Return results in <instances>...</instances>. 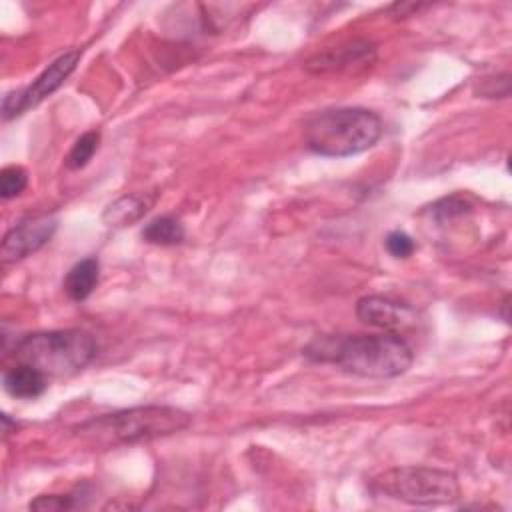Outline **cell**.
<instances>
[{
	"instance_id": "6da1fadb",
	"label": "cell",
	"mask_w": 512,
	"mask_h": 512,
	"mask_svg": "<svg viewBox=\"0 0 512 512\" xmlns=\"http://www.w3.org/2000/svg\"><path fill=\"white\" fill-rule=\"evenodd\" d=\"M302 356L316 364H330L360 378H398L414 362L412 346L394 332L378 334H318Z\"/></svg>"
},
{
	"instance_id": "7a4b0ae2",
	"label": "cell",
	"mask_w": 512,
	"mask_h": 512,
	"mask_svg": "<svg viewBox=\"0 0 512 512\" xmlns=\"http://www.w3.org/2000/svg\"><path fill=\"white\" fill-rule=\"evenodd\" d=\"M190 424L192 416L182 408L146 404L100 414L78 424L74 432L90 446L116 448L166 438L186 430Z\"/></svg>"
},
{
	"instance_id": "3957f363",
	"label": "cell",
	"mask_w": 512,
	"mask_h": 512,
	"mask_svg": "<svg viewBox=\"0 0 512 512\" xmlns=\"http://www.w3.org/2000/svg\"><path fill=\"white\" fill-rule=\"evenodd\" d=\"M384 132L382 118L362 106L324 108L306 118L304 146L318 156L344 158L372 148Z\"/></svg>"
},
{
	"instance_id": "277c9868",
	"label": "cell",
	"mask_w": 512,
	"mask_h": 512,
	"mask_svg": "<svg viewBox=\"0 0 512 512\" xmlns=\"http://www.w3.org/2000/svg\"><path fill=\"white\" fill-rule=\"evenodd\" d=\"M98 352L94 336L80 328L26 334L16 342L18 362L38 368L48 380L82 372Z\"/></svg>"
},
{
	"instance_id": "5b68a950",
	"label": "cell",
	"mask_w": 512,
	"mask_h": 512,
	"mask_svg": "<svg viewBox=\"0 0 512 512\" xmlns=\"http://www.w3.org/2000/svg\"><path fill=\"white\" fill-rule=\"evenodd\" d=\"M376 496L412 506H444L460 498L456 474L428 466H396L380 472L368 484Z\"/></svg>"
},
{
	"instance_id": "8992f818",
	"label": "cell",
	"mask_w": 512,
	"mask_h": 512,
	"mask_svg": "<svg viewBox=\"0 0 512 512\" xmlns=\"http://www.w3.org/2000/svg\"><path fill=\"white\" fill-rule=\"evenodd\" d=\"M78 62L80 50H68L52 60L28 86L6 92L2 98V118L12 120L44 102L68 80V76L76 70Z\"/></svg>"
},
{
	"instance_id": "52a82bcc",
	"label": "cell",
	"mask_w": 512,
	"mask_h": 512,
	"mask_svg": "<svg viewBox=\"0 0 512 512\" xmlns=\"http://www.w3.org/2000/svg\"><path fill=\"white\" fill-rule=\"evenodd\" d=\"M56 228H58V218L48 212L22 218L2 238V244H0L2 262L12 264L38 252L44 244L50 242Z\"/></svg>"
},
{
	"instance_id": "ba28073f",
	"label": "cell",
	"mask_w": 512,
	"mask_h": 512,
	"mask_svg": "<svg viewBox=\"0 0 512 512\" xmlns=\"http://www.w3.org/2000/svg\"><path fill=\"white\" fill-rule=\"evenodd\" d=\"M376 62V44L370 40H350L340 46L316 52L304 62L310 74H342L364 72Z\"/></svg>"
},
{
	"instance_id": "9c48e42d",
	"label": "cell",
	"mask_w": 512,
	"mask_h": 512,
	"mask_svg": "<svg viewBox=\"0 0 512 512\" xmlns=\"http://www.w3.org/2000/svg\"><path fill=\"white\" fill-rule=\"evenodd\" d=\"M356 318L366 326L398 334L400 330L414 326L418 314L408 302L396 300L392 296L368 294L356 302Z\"/></svg>"
},
{
	"instance_id": "30bf717a",
	"label": "cell",
	"mask_w": 512,
	"mask_h": 512,
	"mask_svg": "<svg viewBox=\"0 0 512 512\" xmlns=\"http://www.w3.org/2000/svg\"><path fill=\"white\" fill-rule=\"evenodd\" d=\"M154 200H156V194H148V192L122 194L104 208L102 222L110 228L132 226L134 222H138L148 214V210L154 206Z\"/></svg>"
},
{
	"instance_id": "8fae6325",
	"label": "cell",
	"mask_w": 512,
	"mask_h": 512,
	"mask_svg": "<svg viewBox=\"0 0 512 512\" xmlns=\"http://www.w3.org/2000/svg\"><path fill=\"white\" fill-rule=\"evenodd\" d=\"M4 390L20 400H34L42 396L48 388V378L34 366L26 362H16L4 372Z\"/></svg>"
},
{
	"instance_id": "7c38bea8",
	"label": "cell",
	"mask_w": 512,
	"mask_h": 512,
	"mask_svg": "<svg viewBox=\"0 0 512 512\" xmlns=\"http://www.w3.org/2000/svg\"><path fill=\"white\" fill-rule=\"evenodd\" d=\"M100 280V262L94 256L78 260L64 276L62 290L72 302L86 300Z\"/></svg>"
},
{
	"instance_id": "4fadbf2b",
	"label": "cell",
	"mask_w": 512,
	"mask_h": 512,
	"mask_svg": "<svg viewBox=\"0 0 512 512\" xmlns=\"http://www.w3.org/2000/svg\"><path fill=\"white\" fill-rule=\"evenodd\" d=\"M186 238V228L180 222V218L162 214L152 218L142 228V240L154 246H176Z\"/></svg>"
},
{
	"instance_id": "5bb4252c",
	"label": "cell",
	"mask_w": 512,
	"mask_h": 512,
	"mask_svg": "<svg viewBox=\"0 0 512 512\" xmlns=\"http://www.w3.org/2000/svg\"><path fill=\"white\" fill-rule=\"evenodd\" d=\"M98 146H100V132L98 130L84 132L80 138H76L70 152L66 154V158H64L66 168L68 170H82L92 160Z\"/></svg>"
},
{
	"instance_id": "9a60e30c",
	"label": "cell",
	"mask_w": 512,
	"mask_h": 512,
	"mask_svg": "<svg viewBox=\"0 0 512 512\" xmlns=\"http://www.w3.org/2000/svg\"><path fill=\"white\" fill-rule=\"evenodd\" d=\"M28 186V174L22 166H6L0 172V194L4 200L16 198L24 192V188Z\"/></svg>"
},
{
	"instance_id": "2e32d148",
	"label": "cell",
	"mask_w": 512,
	"mask_h": 512,
	"mask_svg": "<svg viewBox=\"0 0 512 512\" xmlns=\"http://www.w3.org/2000/svg\"><path fill=\"white\" fill-rule=\"evenodd\" d=\"M76 506H80V500L74 494H40L28 504L30 510H40V512L72 510Z\"/></svg>"
},
{
	"instance_id": "e0dca14e",
	"label": "cell",
	"mask_w": 512,
	"mask_h": 512,
	"mask_svg": "<svg viewBox=\"0 0 512 512\" xmlns=\"http://www.w3.org/2000/svg\"><path fill=\"white\" fill-rule=\"evenodd\" d=\"M384 246L392 258H410L416 250L414 238L404 230H392L384 238Z\"/></svg>"
},
{
	"instance_id": "ac0fdd59",
	"label": "cell",
	"mask_w": 512,
	"mask_h": 512,
	"mask_svg": "<svg viewBox=\"0 0 512 512\" xmlns=\"http://www.w3.org/2000/svg\"><path fill=\"white\" fill-rule=\"evenodd\" d=\"M474 94L482 98H506L510 94V74L486 76L474 86Z\"/></svg>"
},
{
	"instance_id": "d6986e66",
	"label": "cell",
	"mask_w": 512,
	"mask_h": 512,
	"mask_svg": "<svg viewBox=\"0 0 512 512\" xmlns=\"http://www.w3.org/2000/svg\"><path fill=\"white\" fill-rule=\"evenodd\" d=\"M470 208V204L466 202L464 196H450V198H442L432 206V214L436 216V220L444 222V220H452L456 216H462L466 210Z\"/></svg>"
}]
</instances>
